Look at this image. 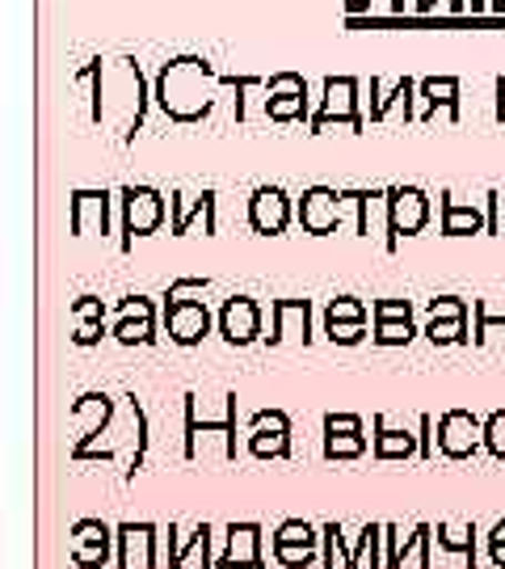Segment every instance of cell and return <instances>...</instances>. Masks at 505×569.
Wrapping results in <instances>:
<instances>
[{"mask_svg": "<svg viewBox=\"0 0 505 569\" xmlns=\"http://www.w3.org/2000/svg\"><path fill=\"white\" fill-rule=\"evenodd\" d=\"M434 545L443 552L464 557V566L476 569V523H438L434 528Z\"/></svg>", "mask_w": 505, "mask_h": 569, "instance_id": "cell-21", "label": "cell"}, {"mask_svg": "<svg viewBox=\"0 0 505 569\" xmlns=\"http://www.w3.org/2000/svg\"><path fill=\"white\" fill-rule=\"evenodd\" d=\"M472 232H488V211L443 194V237H472Z\"/></svg>", "mask_w": 505, "mask_h": 569, "instance_id": "cell-20", "label": "cell"}, {"mask_svg": "<svg viewBox=\"0 0 505 569\" xmlns=\"http://www.w3.org/2000/svg\"><path fill=\"white\" fill-rule=\"evenodd\" d=\"M72 232L77 237H110V194L105 190L72 194Z\"/></svg>", "mask_w": 505, "mask_h": 569, "instance_id": "cell-16", "label": "cell"}, {"mask_svg": "<svg viewBox=\"0 0 505 569\" xmlns=\"http://www.w3.org/2000/svg\"><path fill=\"white\" fill-rule=\"evenodd\" d=\"M371 451H375V460H413V456H422V439H417L413 430L387 427L384 413H375V439H371Z\"/></svg>", "mask_w": 505, "mask_h": 569, "instance_id": "cell-19", "label": "cell"}, {"mask_svg": "<svg viewBox=\"0 0 505 569\" xmlns=\"http://www.w3.org/2000/svg\"><path fill=\"white\" fill-rule=\"evenodd\" d=\"M401 540L404 531L384 523V569H401Z\"/></svg>", "mask_w": 505, "mask_h": 569, "instance_id": "cell-35", "label": "cell"}, {"mask_svg": "<svg viewBox=\"0 0 505 569\" xmlns=\"http://www.w3.org/2000/svg\"><path fill=\"white\" fill-rule=\"evenodd\" d=\"M312 338V305L307 300H274L270 308V333L265 342L270 346H307Z\"/></svg>", "mask_w": 505, "mask_h": 569, "instance_id": "cell-10", "label": "cell"}, {"mask_svg": "<svg viewBox=\"0 0 505 569\" xmlns=\"http://www.w3.org/2000/svg\"><path fill=\"white\" fill-rule=\"evenodd\" d=\"M265 89H270L265 114H270L274 122H291V119H303V114H307V84H303V77L283 72V77H274Z\"/></svg>", "mask_w": 505, "mask_h": 569, "instance_id": "cell-15", "label": "cell"}, {"mask_svg": "<svg viewBox=\"0 0 505 569\" xmlns=\"http://www.w3.org/2000/svg\"><path fill=\"white\" fill-rule=\"evenodd\" d=\"M422 93H425V110L446 106V110H451V119H459V81H455V77H443V81H422Z\"/></svg>", "mask_w": 505, "mask_h": 569, "instance_id": "cell-30", "label": "cell"}, {"mask_svg": "<svg viewBox=\"0 0 505 569\" xmlns=\"http://www.w3.org/2000/svg\"><path fill=\"white\" fill-rule=\"evenodd\" d=\"M215 569H265L262 528L257 523H232L223 531V552L215 557Z\"/></svg>", "mask_w": 505, "mask_h": 569, "instance_id": "cell-13", "label": "cell"}, {"mask_svg": "<svg viewBox=\"0 0 505 569\" xmlns=\"http://www.w3.org/2000/svg\"><path fill=\"white\" fill-rule=\"evenodd\" d=\"M342 207H345V190H333V186H312V190H303V199H300L303 232H312V237L337 232Z\"/></svg>", "mask_w": 505, "mask_h": 569, "instance_id": "cell-6", "label": "cell"}, {"mask_svg": "<svg viewBox=\"0 0 505 569\" xmlns=\"http://www.w3.org/2000/svg\"><path fill=\"white\" fill-rule=\"evenodd\" d=\"M488 557H493V566L505 569V545H488Z\"/></svg>", "mask_w": 505, "mask_h": 569, "instance_id": "cell-44", "label": "cell"}, {"mask_svg": "<svg viewBox=\"0 0 505 569\" xmlns=\"http://www.w3.org/2000/svg\"><path fill=\"white\" fill-rule=\"evenodd\" d=\"M249 451L257 460H286L291 456V427H249Z\"/></svg>", "mask_w": 505, "mask_h": 569, "instance_id": "cell-23", "label": "cell"}, {"mask_svg": "<svg viewBox=\"0 0 505 569\" xmlns=\"http://www.w3.org/2000/svg\"><path fill=\"white\" fill-rule=\"evenodd\" d=\"M488 232L505 237V190H493V194H488Z\"/></svg>", "mask_w": 505, "mask_h": 569, "instance_id": "cell-38", "label": "cell"}, {"mask_svg": "<svg viewBox=\"0 0 505 569\" xmlns=\"http://www.w3.org/2000/svg\"><path fill=\"white\" fill-rule=\"evenodd\" d=\"M72 317H77V321H105V305H101L98 296H81V300L72 305Z\"/></svg>", "mask_w": 505, "mask_h": 569, "instance_id": "cell-37", "label": "cell"}, {"mask_svg": "<svg viewBox=\"0 0 505 569\" xmlns=\"http://www.w3.org/2000/svg\"><path fill=\"white\" fill-rule=\"evenodd\" d=\"M274 561L283 569H312L321 561V549H274Z\"/></svg>", "mask_w": 505, "mask_h": 569, "instance_id": "cell-33", "label": "cell"}, {"mask_svg": "<svg viewBox=\"0 0 505 569\" xmlns=\"http://www.w3.org/2000/svg\"><path fill=\"white\" fill-rule=\"evenodd\" d=\"M387 216H392V244H401V237H417L430 220V194L422 186H392Z\"/></svg>", "mask_w": 505, "mask_h": 569, "instance_id": "cell-5", "label": "cell"}, {"mask_svg": "<svg viewBox=\"0 0 505 569\" xmlns=\"http://www.w3.org/2000/svg\"><path fill=\"white\" fill-rule=\"evenodd\" d=\"M122 203V249H131L135 237H152L164 220V199L152 186H127L119 194Z\"/></svg>", "mask_w": 505, "mask_h": 569, "instance_id": "cell-2", "label": "cell"}, {"mask_svg": "<svg viewBox=\"0 0 505 569\" xmlns=\"http://www.w3.org/2000/svg\"><path fill=\"white\" fill-rule=\"evenodd\" d=\"M363 451H366V435H363V430L324 427V456H329V460H358Z\"/></svg>", "mask_w": 505, "mask_h": 569, "instance_id": "cell-25", "label": "cell"}, {"mask_svg": "<svg viewBox=\"0 0 505 569\" xmlns=\"http://www.w3.org/2000/svg\"><path fill=\"white\" fill-rule=\"evenodd\" d=\"M430 549H434V528H430V523H417V528L401 540V569L408 566V561H417V569H434Z\"/></svg>", "mask_w": 505, "mask_h": 569, "instance_id": "cell-26", "label": "cell"}, {"mask_svg": "<svg viewBox=\"0 0 505 569\" xmlns=\"http://www.w3.org/2000/svg\"><path fill=\"white\" fill-rule=\"evenodd\" d=\"M485 448V422L467 409H446L438 418V451L446 460H472Z\"/></svg>", "mask_w": 505, "mask_h": 569, "instance_id": "cell-3", "label": "cell"}, {"mask_svg": "<svg viewBox=\"0 0 505 569\" xmlns=\"http://www.w3.org/2000/svg\"><path fill=\"white\" fill-rule=\"evenodd\" d=\"M249 224L262 237H283L291 224V199L283 186H257L249 199Z\"/></svg>", "mask_w": 505, "mask_h": 569, "instance_id": "cell-14", "label": "cell"}, {"mask_svg": "<svg viewBox=\"0 0 505 569\" xmlns=\"http://www.w3.org/2000/svg\"><path fill=\"white\" fill-rule=\"evenodd\" d=\"M366 321H371V312L354 296H337V300H329V308H324V326H366Z\"/></svg>", "mask_w": 505, "mask_h": 569, "instance_id": "cell-29", "label": "cell"}, {"mask_svg": "<svg viewBox=\"0 0 505 569\" xmlns=\"http://www.w3.org/2000/svg\"><path fill=\"white\" fill-rule=\"evenodd\" d=\"M190 552H202L206 569H215V557H211V523H194V528L169 523V569H182Z\"/></svg>", "mask_w": 505, "mask_h": 569, "instance_id": "cell-17", "label": "cell"}, {"mask_svg": "<svg viewBox=\"0 0 505 569\" xmlns=\"http://www.w3.org/2000/svg\"><path fill=\"white\" fill-rule=\"evenodd\" d=\"M371 317L375 321H413V305L408 300H375Z\"/></svg>", "mask_w": 505, "mask_h": 569, "instance_id": "cell-34", "label": "cell"}, {"mask_svg": "<svg viewBox=\"0 0 505 569\" xmlns=\"http://www.w3.org/2000/svg\"><path fill=\"white\" fill-rule=\"evenodd\" d=\"M350 536H345L342 523H324L321 528V566L324 569H337V557H342V569L350 566Z\"/></svg>", "mask_w": 505, "mask_h": 569, "instance_id": "cell-27", "label": "cell"}, {"mask_svg": "<svg viewBox=\"0 0 505 569\" xmlns=\"http://www.w3.org/2000/svg\"><path fill=\"white\" fill-rule=\"evenodd\" d=\"M380 346H408L417 338L413 321H375V333H371Z\"/></svg>", "mask_w": 505, "mask_h": 569, "instance_id": "cell-31", "label": "cell"}, {"mask_svg": "<svg viewBox=\"0 0 505 569\" xmlns=\"http://www.w3.org/2000/svg\"><path fill=\"white\" fill-rule=\"evenodd\" d=\"M169 211H173V237H185L194 220H202L206 232H215V194L211 190H202V194H173L169 199Z\"/></svg>", "mask_w": 505, "mask_h": 569, "instance_id": "cell-18", "label": "cell"}, {"mask_svg": "<svg viewBox=\"0 0 505 569\" xmlns=\"http://www.w3.org/2000/svg\"><path fill=\"white\" fill-rule=\"evenodd\" d=\"M270 549H321V531L307 519H286L270 536Z\"/></svg>", "mask_w": 505, "mask_h": 569, "instance_id": "cell-24", "label": "cell"}, {"mask_svg": "<svg viewBox=\"0 0 505 569\" xmlns=\"http://www.w3.org/2000/svg\"><path fill=\"white\" fill-rule=\"evenodd\" d=\"M164 329L178 346H199L211 333V308L202 300H164Z\"/></svg>", "mask_w": 505, "mask_h": 569, "instance_id": "cell-11", "label": "cell"}, {"mask_svg": "<svg viewBox=\"0 0 505 569\" xmlns=\"http://www.w3.org/2000/svg\"><path fill=\"white\" fill-rule=\"evenodd\" d=\"M417 439H422V460H434V418L422 413V422H417Z\"/></svg>", "mask_w": 505, "mask_h": 569, "instance_id": "cell-41", "label": "cell"}, {"mask_svg": "<svg viewBox=\"0 0 505 569\" xmlns=\"http://www.w3.org/2000/svg\"><path fill=\"white\" fill-rule=\"evenodd\" d=\"M422 333L434 346H459V342H467V312H464V317H430Z\"/></svg>", "mask_w": 505, "mask_h": 569, "instance_id": "cell-28", "label": "cell"}, {"mask_svg": "<svg viewBox=\"0 0 505 569\" xmlns=\"http://www.w3.org/2000/svg\"><path fill=\"white\" fill-rule=\"evenodd\" d=\"M488 545H505V519H497V523H493V531H488Z\"/></svg>", "mask_w": 505, "mask_h": 569, "instance_id": "cell-43", "label": "cell"}, {"mask_svg": "<svg viewBox=\"0 0 505 569\" xmlns=\"http://www.w3.org/2000/svg\"><path fill=\"white\" fill-rule=\"evenodd\" d=\"M206 279H178V283L169 287V296H164V300H185V296H202V291H206Z\"/></svg>", "mask_w": 505, "mask_h": 569, "instance_id": "cell-39", "label": "cell"}, {"mask_svg": "<svg viewBox=\"0 0 505 569\" xmlns=\"http://www.w3.org/2000/svg\"><path fill=\"white\" fill-rule=\"evenodd\" d=\"M220 333L228 346H253L262 333V305L253 296H232L220 308Z\"/></svg>", "mask_w": 505, "mask_h": 569, "instance_id": "cell-8", "label": "cell"}, {"mask_svg": "<svg viewBox=\"0 0 505 569\" xmlns=\"http://www.w3.org/2000/svg\"><path fill=\"white\" fill-rule=\"evenodd\" d=\"M384 523H363L358 536H354V545H350V566L345 569H363L371 561V569H384Z\"/></svg>", "mask_w": 505, "mask_h": 569, "instance_id": "cell-22", "label": "cell"}, {"mask_svg": "<svg viewBox=\"0 0 505 569\" xmlns=\"http://www.w3.org/2000/svg\"><path fill=\"white\" fill-rule=\"evenodd\" d=\"M211 84H215V72L202 60L164 63L161 89H156L161 110L173 122H199L211 110Z\"/></svg>", "mask_w": 505, "mask_h": 569, "instance_id": "cell-1", "label": "cell"}, {"mask_svg": "<svg viewBox=\"0 0 505 569\" xmlns=\"http://www.w3.org/2000/svg\"><path fill=\"white\" fill-rule=\"evenodd\" d=\"M119 569H156V549H161V528L156 523H119Z\"/></svg>", "mask_w": 505, "mask_h": 569, "instance_id": "cell-9", "label": "cell"}, {"mask_svg": "<svg viewBox=\"0 0 505 569\" xmlns=\"http://www.w3.org/2000/svg\"><path fill=\"white\" fill-rule=\"evenodd\" d=\"M333 346H358L366 338V326H324Z\"/></svg>", "mask_w": 505, "mask_h": 569, "instance_id": "cell-36", "label": "cell"}, {"mask_svg": "<svg viewBox=\"0 0 505 569\" xmlns=\"http://www.w3.org/2000/svg\"><path fill=\"white\" fill-rule=\"evenodd\" d=\"M485 451L493 460H505V409L485 418Z\"/></svg>", "mask_w": 505, "mask_h": 569, "instance_id": "cell-32", "label": "cell"}, {"mask_svg": "<svg viewBox=\"0 0 505 569\" xmlns=\"http://www.w3.org/2000/svg\"><path fill=\"white\" fill-rule=\"evenodd\" d=\"M249 427H291V418H286L283 409H262V413L249 418Z\"/></svg>", "mask_w": 505, "mask_h": 569, "instance_id": "cell-42", "label": "cell"}, {"mask_svg": "<svg viewBox=\"0 0 505 569\" xmlns=\"http://www.w3.org/2000/svg\"><path fill=\"white\" fill-rule=\"evenodd\" d=\"M68 536H72V566L77 569H101L110 557H119V536L101 519H77Z\"/></svg>", "mask_w": 505, "mask_h": 569, "instance_id": "cell-4", "label": "cell"}, {"mask_svg": "<svg viewBox=\"0 0 505 569\" xmlns=\"http://www.w3.org/2000/svg\"><path fill=\"white\" fill-rule=\"evenodd\" d=\"M114 342L122 346H152L156 342V305L148 296H131L119 305V321H114Z\"/></svg>", "mask_w": 505, "mask_h": 569, "instance_id": "cell-12", "label": "cell"}, {"mask_svg": "<svg viewBox=\"0 0 505 569\" xmlns=\"http://www.w3.org/2000/svg\"><path fill=\"white\" fill-rule=\"evenodd\" d=\"M101 333H105V329H101V321H81V326H77V333H72V342H77V346H98Z\"/></svg>", "mask_w": 505, "mask_h": 569, "instance_id": "cell-40", "label": "cell"}, {"mask_svg": "<svg viewBox=\"0 0 505 569\" xmlns=\"http://www.w3.org/2000/svg\"><path fill=\"white\" fill-rule=\"evenodd\" d=\"M497 93H502V102H497V114H502V119H505V77H502V81H497Z\"/></svg>", "mask_w": 505, "mask_h": 569, "instance_id": "cell-45", "label": "cell"}, {"mask_svg": "<svg viewBox=\"0 0 505 569\" xmlns=\"http://www.w3.org/2000/svg\"><path fill=\"white\" fill-rule=\"evenodd\" d=\"M329 122H345V127H363V114H358V81L354 77H333V81H324V102L321 110L312 114V131H324Z\"/></svg>", "mask_w": 505, "mask_h": 569, "instance_id": "cell-7", "label": "cell"}]
</instances>
